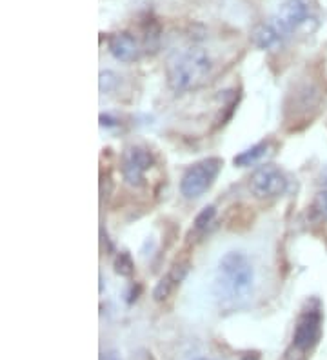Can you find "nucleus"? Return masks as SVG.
Masks as SVG:
<instances>
[{
	"label": "nucleus",
	"mask_w": 327,
	"mask_h": 360,
	"mask_svg": "<svg viewBox=\"0 0 327 360\" xmlns=\"http://www.w3.org/2000/svg\"><path fill=\"white\" fill-rule=\"evenodd\" d=\"M102 359H106V360H120L119 357L114 355V353H108V355H102Z\"/></svg>",
	"instance_id": "obj_15"
},
{
	"label": "nucleus",
	"mask_w": 327,
	"mask_h": 360,
	"mask_svg": "<svg viewBox=\"0 0 327 360\" xmlns=\"http://www.w3.org/2000/svg\"><path fill=\"white\" fill-rule=\"evenodd\" d=\"M223 160L218 157H209L195 162L186 169L180 180V193L186 199H198L213 186L215 178L222 169Z\"/></svg>",
	"instance_id": "obj_4"
},
{
	"label": "nucleus",
	"mask_w": 327,
	"mask_h": 360,
	"mask_svg": "<svg viewBox=\"0 0 327 360\" xmlns=\"http://www.w3.org/2000/svg\"><path fill=\"white\" fill-rule=\"evenodd\" d=\"M215 215H217V209H215V206H208V208H204L202 211L197 215V219H195V228H197L198 231L206 230V228L213 222Z\"/></svg>",
	"instance_id": "obj_12"
},
{
	"label": "nucleus",
	"mask_w": 327,
	"mask_h": 360,
	"mask_svg": "<svg viewBox=\"0 0 327 360\" xmlns=\"http://www.w3.org/2000/svg\"><path fill=\"white\" fill-rule=\"evenodd\" d=\"M109 53L120 62H133L141 57V46L131 33L119 32L109 37Z\"/></svg>",
	"instance_id": "obj_8"
},
{
	"label": "nucleus",
	"mask_w": 327,
	"mask_h": 360,
	"mask_svg": "<svg viewBox=\"0 0 327 360\" xmlns=\"http://www.w3.org/2000/svg\"><path fill=\"white\" fill-rule=\"evenodd\" d=\"M254 286V267L240 251H229L218 262L217 291L231 302H240L250 297Z\"/></svg>",
	"instance_id": "obj_2"
},
{
	"label": "nucleus",
	"mask_w": 327,
	"mask_h": 360,
	"mask_svg": "<svg viewBox=\"0 0 327 360\" xmlns=\"http://www.w3.org/2000/svg\"><path fill=\"white\" fill-rule=\"evenodd\" d=\"M186 273H187V264H177V266H173L171 272H167L166 275L158 280L155 289H153V298H155L156 302L166 300V298L173 293V289L184 280Z\"/></svg>",
	"instance_id": "obj_9"
},
{
	"label": "nucleus",
	"mask_w": 327,
	"mask_h": 360,
	"mask_svg": "<svg viewBox=\"0 0 327 360\" xmlns=\"http://www.w3.org/2000/svg\"><path fill=\"white\" fill-rule=\"evenodd\" d=\"M195 360H211V359H195Z\"/></svg>",
	"instance_id": "obj_16"
},
{
	"label": "nucleus",
	"mask_w": 327,
	"mask_h": 360,
	"mask_svg": "<svg viewBox=\"0 0 327 360\" xmlns=\"http://www.w3.org/2000/svg\"><path fill=\"white\" fill-rule=\"evenodd\" d=\"M322 335V309L315 302V306L309 304L300 313L296 320L295 333H293V346L298 351H309L318 344Z\"/></svg>",
	"instance_id": "obj_5"
},
{
	"label": "nucleus",
	"mask_w": 327,
	"mask_h": 360,
	"mask_svg": "<svg viewBox=\"0 0 327 360\" xmlns=\"http://www.w3.org/2000/svg\"><path fill=\"white\" fill-rule=\"evenodd\" d=\"M309 11H311L309 0H286L275 16H271L269 21L254 29L253 42L260 49H269L280 44L307 21Z\"/></svg>",
	"instance_id": "obj_3"
},
{
	"label": "nucleus",
	"mask_w": 327,
	"mask_h": 360,
	"mask_svg": "<svg viewBox=\"0 0 327 360\" xmlns=\"http://www.w3.org/2000/svg\"><path fill=\"white\" fill-rule=\"evenodd\" d=\"M315 211H317L324 220H327V189L320 191L315 197Z\"/></svg>",
	"instance_id": "obj_13"
},
{
	"label": "nucleus",
	"mask_w": 327,
	"mask_h": 360,
	"mask_svg": "<svg viewBox=\"0 0 327 360\" xmlns=\"http://www.w3.org/2000/svg\"><path fill=\"white\" fill-rule=\"evenodd\" d=\"M155 164L153 153L144 146H130L122 155L120 169L122 177L130 186H142L145 180V173Z\"/></svg>",
	"instance_id": "obj_7"
},
{
	"label": "nucleus",
	"mask_w": 327,
	"mask_h": 360,
	"mask_svg": "<svg viewBox=\"0 0 327 360\" xmlns=\"http://www.w3.org/2000/svg\"><path fill=\"white\" fill-rule=\"evenodd\" d=\"M114 272L120 277H131L133 272H135V264H133V259H131L130 253H119V255L114 256Z\"/></svg>",
	"instance_id": "obj_11"
},
{
	"label": "nucleus",
	"mask_w": 327,
	"mask_h": 360,
	"mask_svg": "<svg viewBox=\"0 0 327 360\" xmlns=\"http://www.w3.org/2000/svg\"><path fill=\"white\" fill-rule=\"evenodd\" d=\"M326 189H327V188H326Z\"/></svg>",
	"instance_id": "obj_17"
},
{
	"label": "nucleus",
	"mask_w": 327,
	"mask_h": 360,
	"mask_svg": "<svg viewBox=\"0 0 327 360\" xmlns=\"http://www.w3.org/2000/svg\"><path fill=\"white\" fill-rule=\"evenodd\" d=\"M250 189L256 199H275L286 193L287 178L280 167L265 164L251 175Z\"/></svg>",
	"instance_id": "obj_6"
},
{
	"label": "nucleus",
	"mask_w": 327,
	"mask_h": 360,
	"mask_svg": "<svg viewBox=\"0 0 327 360\" xmlns=\"http://www.w3.org/2000/svg\"><path fill=\"white\" fill-rule=\"evenodd\" d=\"M265 152H267V142H260V144H254V146H251L250 149H245V152H240L239 155L233 158L234 166H239V167L251 166V164L258 162L260 158L264 157Z\"/></svg>",
	"instance_id": "obj_10"
},
{
	"label": "nucleus",
	"mask_w": 327,
	"mask_h": 360,
	"mask_svg": "<svg viewBox=\"0 0 327 360\" xmlns=\"http://www.w3.org/2000/svg\"><path fill=\"white\" fill-rule=\"evenodd\" d=\"M242 360H260L258 355H254V353H247V355L242 357Z\"/></svg>",
	"instance_id": "obj_14"
},
{
	"label": "nucleus",
	"mask_w": 327,
	"mask_h": 360,
	"mask_svg": "<svg viewBox=\"0 0 327 360\" xmlns=\"http://www.w3.org/2000/svg\"><path fill=\"white\" fill-rule=\"evenodd\" d=\"M211 57L202 47H189L169 58L166 68L167 86L175 93H186L197 89L208 80L211 73Z\"/></svg>",
	"instance_id": "obj_1"
}]
</instances>
